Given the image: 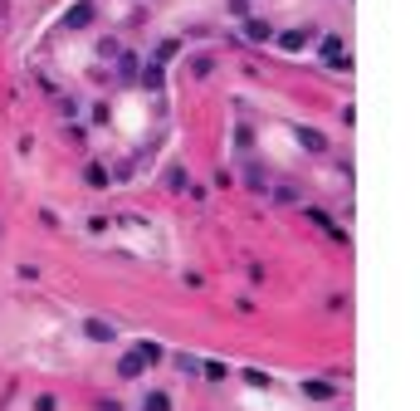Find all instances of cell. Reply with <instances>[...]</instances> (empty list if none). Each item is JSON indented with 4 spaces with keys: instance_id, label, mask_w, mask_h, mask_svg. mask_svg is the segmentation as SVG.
I'll return each mask as SVG.
<instances>
[{
    "instance_id": "6da1fadb",
    "label": "cell",
    "mask_w": 420,
    "mask_h": 411,
    "mask_svg": "<svg viewBox=\"0 0 420 411\" xmlns=\"http://www.w3.org/2000/svg\"><path fill=\"white\" fill-rule=\"evenodd\" d=\"M249 44H269L274 39V30H269V20H254V15H244V30H239Z\"/></svg>"
},
{
    "instance_id": "7a4b0ae2",
    "label": "cell",
    "mask_w": 420,
    "mask_h": 411,
    "mask_svg": "<svg viewBox=\"0 0 420 411\" xmlns=\"http://www.w3.org/2000/svg\"><path fill=\"white\" fill-rule=\"evenodd\" d=\"M142 367H147V362H142V353H137V348L117 358V377H122V382H132V377H142Z\"/></svg>"
},
{
    "instance_id": "3957f363",
    "label": "cell",
    "mask_w": 420,
    "mask_h": 411,
    "mask_svg": "<svg viewBox=\"0 0 420 411\" xmlns=\"http://www.w3.org/2000/svg\"><path fill=\"white\" fill-rule=\"evenodd\" d=\"M84 333H88L93 343H112V338H117V328H112L107 318H88V323H84Z\"/></svg>"
},
{
    "instance_id": "277c9868",
    "label": "cell",
    "mask_w": 420,
    "mask_h": 411,
    "mask_svg": "<svg viewBox=\"0 0 420 411\" xmlns=\"http://www.w3.org/2000/svg\"><path fill=\"white\" fill-rule=\"evenodd\" d=\"M88 20H93V5H88V0H84V5H74V10H69V30H84V25H88Z\"/></svg>"
},
{
    "instance_id": "5b68a950",
    "label": "cell",
    "mask_w": 420,
    "mask_h": 411,
    "mask_svg": "<svg viewBox=\"0 0 420 411\" xmlns=\"http://www.w3.org/2000/svg\"><path fill=\"white\" fill-rule=\"evenodd\" d=\"M274 39H279L284 49H294V54H298V49L308 44V30H289V34H274Z\"/></svg>"
},
{
    "instance_id": "8992f818",
    "label": "cell",
    "mask_w": 420,
    "mask_h": 411,
    "mask_svg": "<svg viewBox=\"0 0 420 411\" xmlns=\"http://www.w3.org/2000/svg\"><path fill=\"white\" fill-rule=\"evenodd\" d=\"M137 84H147V89H162V84H166V74H162V64L152 59V64L142 69V79H137Z\"/></svg>"
},
{
    "instance_id": "52a82bcc",
    "label": "cell",
    "mask_w": 420,
    "mask_h": 411,
    "mask_svg": "<svg viewBox=\"0 0 420 411\" xmlns=\"http://www.w3.org/2000/svg\"><path fill=\"white\" fill-rule=\"evenodd\" d=\"M303 397L308 402H327L332 397V382H303Z\"/></svg>"
},
{
    "instance_id": "ba28073f",
    "label": "cell",
    "mask_w": 420,
    "mask_h": 411,
    "mask_svg": "<svg viewBox=\"0 0 420 411\" xmlns=\"http://www.w3.org/2000/svg\"><path fill=\"white\" fill-rule=\"evenodd\" d=\"M298 142L308 147V152H322L327 142H322V132H313V127H298Z\"/></svg>"
},
{
    "instance_id": "9c48e42d",
    "label": "cell",
    "mask_w": 420,
    "mask_h": 411,
    "mask_svg": "<svg viewBox=\"0 0 420 411\" xmlns=\"http://www.w3.org/2000/svg\"><path fill=\"white\" fill-rule=\"evenodd\" d=\"M117 74H122V84H132L137 79V59L132 54H117Z\"/></svg>"
},
{
    "instance_id": "30bf717a",
    "label": "cell",
    "mask_w": 420,
    "mask_h": 411,
    "mask_svg": "<svg viewBox=\"0 0 420 411\" xmlns=\"http://www.w3.org/2000/svg\"><path fill=\"white\" fill-rule=\"evenodd\" d=\"M342 54V34H322V59H337Z\"/></svg>"
},
{
    "instance_id": "8fae6325",
    "label": "cell",
    "mask_w": 420,
    "mask_h": 411,
    "mask_svg": "<svg viewBox=\"0 0 420 411\" xmlns=\"http://www.w3.org/2000/svg\"><path fill=\"white\" fill-rule=\"evenodd\" d=\"M137 353H142V362L152 367V362H162V343H137Z\"/></svg>"
},
{
    "instance_id": "7c38bea8",
    "label": "cell",
    "mask_w": 420,
    "mask_h": 411,
    "mask_svg": "<svg viewBox=\"0 0 420 411\" xmlns=\"http://www.w3.org/2000/svg\"><path fill=\"white\" fill-rule=\"evenodd\" d=\"M142 411H171L166 392H147V407H142Z\"/></svg>"
},
{
    "instance_id": "4fadbf2b",
    "label": "cell",
    "mask_w": 420,
    "mask_h": 411,
    "mask_svg": "<svg viewBox=\"0 0 420 411\" xmlns=\"http://www.w3.org/2000/svg\"><path fill=\"white\" fill-rule=\"evenodd\" d=\"M176 49H181V39H162V49H157V64H166V59H176Z\"/></svg>"
},
{
    "instance_id": "5bb4252c",
    "label": "cell",
    "mask_w": 420,
    "mask_h": 411,
    "mask_svg": "<svg viewBox=\"0 0 420 411\" xmlns=\"http://www.w3.org/2000/svg\"><path fill=\"white\" fill-rule=\"evenodd\" d=\"M176 367H181V372H186V377H196V372H201V362H196V358H191V353H181V358H176Z\"/></svg>"
},
{
    "instance_id": "9a60e30c",
    "label": "cell",
    "mask_w": 420,
    "mask_h": 411,
    "mask_svg": "<svg viewBox=\"0 0 420 411\" xmlns=\"http://www.w3.org/2000/svg\"><path fill=\"white\" fill-rule=\"evenodd\" d=\"M84 177H88V186H107V172H103V167H98V162H93V167H88Z\"/></svg>"
},
{
    "instance_id": "2e32d148",
    "label": "cell",
    "mask_w": 420,
    "mask_h": 411,
    "mask_svg": "<svg viewBox=\"0 0 420 411\" xmlns=\"http://www.w3.org/2000/svg\"><path fill=\"white\" fill-rule=\"evenodd\" d=\"M166 186H171V191H181V186H186V172H181V167H171V172H166Z\"/></svg>"
},
{
    "instance_id": "e0dca14e",
    "label": "cell",
    "mask_w": 420,
    "mask_h": 411,
    "mask_svg": "<svg viewBox=\"0 0 420 411\" xmlns=\"http://www.w3.org/2000/svg\"><path fill=\"white\" fill-rule=\"evenodd\" d=\"M230 15H239V20H244V15H249V0H230Z\"/></svg>"
},
{
    "instance_id": "ac0fdd59",
    "label": "cell",
    "mask_w": 420,
    "mask_h": 411,
    "mask_svg": "<svg viewBox=\"0 0 420 411\" xmlns=\"http://www.w3.org/2000/svg\"><path fill=\"white\" fill-rule=\"evenodd\" d=\"M34 411H54V397L44 392V397H34Z\"/></svg>"
}]
</instances>
